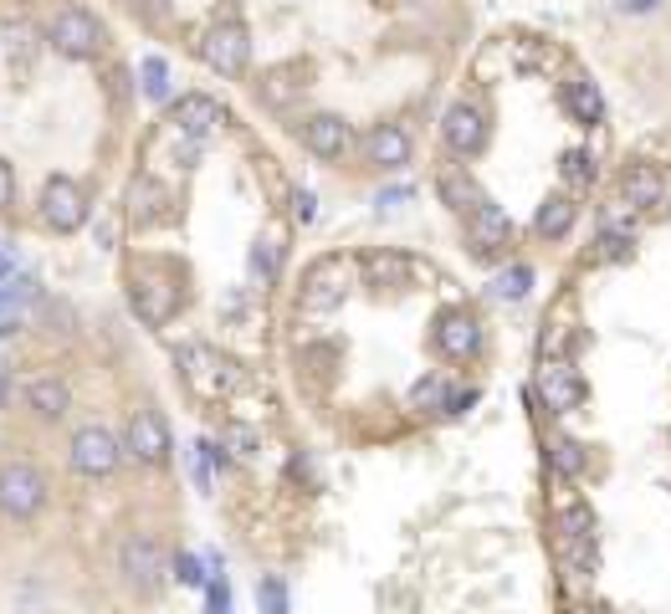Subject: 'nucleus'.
<instances>
[{"label":"nucleus","instance_id":"6e6552de","mask_svg":"<svg viewBox=\"0 0 671 614\" xmlns=\"http://www.w3.org/2000/svg\"><path fill=\"white\" fill-rule=\"evenodd\" d=\"M538 394L553 415H574L584 405V379L569 359H543L538 364Z\"/></svg>","mask_w":671,"mask_h":614},{"label":"nucleus","instance_id":"7c9ffc66","mask_svg":"<svg viewBox=\"0 0 671 614\" xmlns=\"http://www.w3.org/2000/svg\"><path fill=\"white\" fill-rule=\"evenodd\" d=\"M144 98L165 103L169 98V62L165 57H144Z\"/></svg>","mask_w":671,"mask_h":614},{"label":"nucleus","instance_id":"dca6fc26","mask_svg":"<svg viewBox=\"0 0 671 614\" xmlns=\"http://www.w3.org/2000/svg\"><path fill=\"white\" fill-rule=\"evenodd\" d=\"M620 196H626L630 210H661L667 205V175H661L657 165H630L626 180H620Z\"/></svg>","mask_w":671,"mask_h":614},{"label":"nucleus","instance_id":"c756f323","mask_svg":"<svg viewBox=\"0 0 671 614\" xmlns=\"http://www.w3.org/2000/svg\"><path fill=\"white\" fill-rule=\"evenodd\" d=\"M549 461H553V471H559V477H580V471H584L580 440H569V435H559V440L549 446Z\"/></svg>","mask_w":671,"mask_h":614},{"label":"nucleus","instance_id":"5701e85b","mask_svg":"<svg viewBox=\"0 0 671 614\" xmlns=\"http://www.w3.org/2000/svg\"><path fill=\"white\" fill-rule=\"evenodd\" d=\"M26 405L36 410V415H46V420H62L67 415V405H73V394H67V384L62 379H26Z\"/></svg>","mask_w":671,"mask_h":614},{"label":"nucleus","instance_id":"f704fd0d","mask_svg":"<svg viewBox=\"0 0 671 614\" xmlns=\"http://www.w3.org/2000/svg\"><path fill=\"white\" fill-rule=\"evenodd\" d=\"M256 600H262V614H287V584L283 579H262Z\"/></svg>","mask_w":671,"mask_h":614},{"label":"nucleus","instance_id":"4468645a","mask_svg":"<svg viewBox=\"0 0 671 614\" xmlns=\"http://www.w3.org/2000/svg\"><path fill=\"white\" fill-rule=\"evenodd\" d=\"M302 144H308V154H318V159H343L349 144H354V134H349V123H343L339 113H314V119L302 123Z\"/></svg>","mask_w":671,"mask_h":614},{"label":"nucleus","instance_id":"4be33fe9","mask_svg":"<svg viewBox=\"0 0 671 614\" xmlns=\"http://www.w3.org/2000/svg\"><path fill=\"white\" fill-rule=\"evenodd\" d=\"M436 190H441V200H447L457 215H472V210L482 205V190H477V180L466 175V169H441V180H436Z\"/></svg>","mask_w":671,"mask_h":614},{"label":"nucleus","instance_id":"412c9836","mask_svg":"<svg viewBox=\"0 0 671 614\" xmlns=\"http://www.w3.org/2000/svg\"><path fill=\"white\" fill-rule=\"evenodd\" d=\"M564 108H569V119L584 123V129H595V123L605 119V98H600V88L590 82V77H569L564 82Z\"/></svg>","mask_w":671,"mask_h":614},{"label":"nucleus","instance_id":"39448f33","mask_svg":"<svg viewBox=\"0 0 671 614\" xmlns=\"http://www.w3.org/2000/svg\"><path fill=\"white\" fill-rule=\"evenodd\" d=\"M42 221L52 225V231H77V225L88 221V190L77 180H67V175H52V180L42 185Z\"/></svg>","mask_w":671,"mask_h":614},{"label":"nucleus","instance_id":"aec40b11","mask_svg":"<svg viewBox=\"0 0 671 614\" xmlns=\"http://www.w3.org/2000/svg\"><path fill=\"white\" fill-rule=\"evenodd\" d=\"M123 569H129V579H134L139 589H154V584H160V573H165L160 543H154V538H129V543H123Z\"/></svg>","mask_w":671,"mask_h":614},{"label":"nucleus","instance_id":"473e14b6","mask_svg":"<svg viewBox=\"0 0 671 614\" xmlns=\"http://www.w3.org/2000/svg\"><path fill=\"white\" fill-rule=\"evenodd\" d=\"M559 175H564L574 190H584V185H595V159H590L584 149H569L564 165H559Z\"/></svg>","mask_w":671,"mask_h":614},{"label":"nucleus","instance_id":"f8f14e48","mask_svg":"<svg viewBox=\"0 0 671 614\" xmlns=\"http://www.w3.org/2000/svg\"><path fill=\"white\" fill-rule=\"evenodd\" d=\"M466 236L477 246V256H497L513 241V215H507L497 200H482L472 215H466Z\"/></svg>","mask_w":671,"mask_h":614},{"label":"nucleus","instance_id":"f03ea898","mask_svg":"<svg viewBox=\"0 0 671 614\" xmlns=\"http://www.w3.org/2000/svg\"><path fill=\"white\" fill-rule=\"evenodd\" d=\"M354 261L349 256H318L314 267H308V277H302V313H333L343 298H349V287H354Z\"/></svg>","mask_w":671,"mask_h":614},{"label":"nucleus","instance_id":"37998d69","mask_svg":"<svg viewBox=\"0 0 671 614\" xmlns=\"http://www.w3.org/2000/svg\"><path fill=\"white\" fill-rule=\"evenodd\" d=\"M657 5H661V0H620V11H626V15H651Z\"/></svg>","mask_w":671,"mask_h":614},{"label":"nucleus","instance_id":"2eb2a0df","mask_svg":"<svg viewBox=\"0 0 671 614\" xmlns=\"http://www.w3.org/2000/svg\"><path fill=\"white\" fill-rule=\"evenodd\" d=\"M364 159L374 169H405L410 165V134H405L400 123H380L364 134Z\"/></svg>","mask_w":671,"mask_h":614},{"label":"nucleus","instance_id":"f257e3e1","mask_svg":"<svg viewBox=\"0 0 671 614\" xmlns=\"http://www.w3.org/2000/svg\"><path fill=\"white\" fill-rule=\"evenodd\" d=\"M179 375H185V384H190L200 400H226V394L241 384V369L231 359H221L210 344H185L175 354Z\"/></svg>","mask_w":671,"mask_h":614},{"label":"nucleus","instance_id":"7ed1b4c3","mask_svg":"<svg viewBox=\"0 0 671 614\" xmlns=\"http://www.w3.org/2000/svg\"><path fill=\"white\" fill-rule=\"evenodd\" d=\"M52 46H57L62 57H73V62H88V57H98L103 52V42H108V31H103V21L92 11H77V5H67V11H57V21H52Z\"/></svg>","mask_w":671,"mask_h":614},{"label":"nucleus","instance_id":"c85d7f7f","mask_svg":"<svg viewBox=\"0 0 671 614\" xmlns=\"http://www.w3.org/2000/svg\"><path fill=\"white\" fill-rule=\"evenodd\" d=\"M528 287H534V267H522V261H518V267H507L503 277L493 282V298H503V302H522V298H528Z\"/></svg>","mask_w":671,"mask_h":614},{"label":"nucleus","instance_id":"0eeeda50","mask_svg":"<svg viewBox=\"0 0 671 614\" xmlns=\"http://www.w3.org/2000/svg\"><path fill=\"white\" fill-rule=\"evenodd\" d=\"M73 466L82 471V477H113L123 461V450H119V435L103 431V425H88V431H77L73 435Z\"/></svg>","mask_w":671,"mask_h":614},{"label":"nucleus","instance_id":"20e7f679","mask_svg":"<svg viewBox=\"0 0 671 614\" xmlns=\"http://www.w3.org/2000/svg\"><path fill=\"white\" fill-rule=\"evenodd\" d=\"M200 57H206L221 77H241L246 62H252V36H246V26H237V21H221V26H210L206 36H200Z\"/></svg>","mask_w":671,"mask_h":614},{"label":"nucleus","instance_id":"393cba45","mask_svg":"<svg viewBox=\"0 0 671 614\" xmlns=\"http://www.w3.org/2000/svg\"><path fill=\"white\" fill-rule=\"evenodd\" d=\"M160 210H165V185L154 180V175H139L134 190H129V215L139 225H150V221H160Z\"/></svg>","mask_w":671,"mask_h":614},{"label":"nucleus","instance_id":"ddd939ff","mask_svg":"<svg viewBox=\"0 0 671 614\" xmlns=\"http://www.w3.org/2000/svg\"><path fill=\"white\" fill-rule=\"evenodd\" d=\"M123 450H134L144 466H160L169 456V425L154 410H134V420H129V440H123Z\"/></svg>","mask_w":671,"mask_h":614},{"label":"nucleus","instance_id":"cd10ccee","mask_svg":"<svg viewBox=\"0 0 671 614\" xmlns=\"http://www.w3.org/2000/svg\"><path fill=\"white\" fill-rule=\"evenodd\" d=\"M277 271H283V246H277V236H262L252 246V277L256 282H277Z\"/></svg>","mask_w":671,"mask_h":614},{"label":"nucleus","instance_id":"f3484780","mask_svg":"<svg viewBox=\"0 0 671 614\" xmlns=\"http://www.w3.org/2000/svg\"><path fill=\"white\" fill-rule=\"evenodd\" d=\"M31 302H36V277H11V282H0V338H11V333L26 328L31 317Z\"/></svg>","mask_w":671,"mask_h":614},{"label":"nucleus","instance_id":"9b49d317","mask_svg":"<svg viewBox=\"0 0 671 614\" xmlns=\"http://www.w3.org/2000/svg\"><path fill=\"white\" fill-rule=\"evenodd\" d=\"M129 298H134V313L144 317L150 328H160V323H169V317L179 313V292L165 282V277H154V271H134Z\"/></svg>","mask_w":671,"mask_h":614},{"label":"nucleus","instance_id":"72a5a7b5","mask_svg":"<svg viewBox=\"0 0 671 614\" xmlns=\"http://www.w3.org/2000/svg\"><path fill=\"white\" fill-rule=\"evenodd\" d=\"M31 46H36V31H31L26 21H11V26H6V52H11L15 67H26Z\"/></svg>","mask_w":671,"mask_h":614},{"label":"nucleus","instance_id":"1a4fd4ad","mask_svg":"<svg viewBox=\"0 0 671 614\" xmlns=\"http://www.w3.org/2000/svg\"><path fill=\"white\" fill-rule=\"evenodd\" d=\"M441 138H447L451 154L472 159V154L487 149V113L477 103H451L447 119H441Z\"/></svg>","mask_w":671,"mask_h":614},{"label":"nucleus","instance_id":"4c0bfd02","mask_svg":"<svg viewBox=\"0 0 671 614\" xmlns=\"http://www.w3.org/2000/svg\"><path fill=\"white\" fill-rule=\"evenodd\" d=\"M175 573H179V584H190V589L210 584V573H200V558H195V554H179L175 558Z\"/></svg>","mask_w":671,"mask_h":614},{"label":"nucleus","instance_id":"a19ab883","mask_svg":"<svg viewBox=\"0 0 671 614\" xmlns=\"http://www.w3.org/2000/svg\"><path fill=\"white\" fill-rule=\"evenodd\" d=\"M11 200H15V175H11V165L0 159V210H11Z\"/></svg>","mask_w":671,"mask_h":614},{"label":"nucleus","instance_id":"ea45409f","mask_svg":"<svg viewBox=\"0 0 671 614\" xmlns=\"http://www.w3.org/2000/svg\"><path fill=\"white\" fill-rule=\"evenodd\" d=\"M226 446H231V456H256V435L252 431H226Z\"/></svg>","mask_w":671,"mask_h":614},{"label":"nucleus","instance_id":"9d476101","mask_svg":"<svg viewBox=\"0 0 671 614\" xmlns=\"http://www.w3.org/2000/svg\"><path fill=\"white\" fill-rule=\"evenodd\" d=\"M436 348L447 354L451 364H466V359H477V348H482V323L466 308H457V313H441L436 317Z\"/></svg>","mask_w":671,"mask_h":614},{"label":"nucleus","instance_id":"e433bc0d","mask_svg":"<svg viewBox=\"0 0 671 614\" xmlns=\"http://www.w3.org/2000/svg\"><path fill=\"white\" fill-rule=\"evenodd\" d=\"M206 614H231V589L216 573H210V584H206Z\"/></svg>","mask_w":671,"mask_h":614},{"label":"nucleus","instance_id":"c9c22d12","mask_svg":"<svg viewBox=\"0 0 671 614\" xmlns=\"http://www.w3.org/2000/svg\"><path fill=\"white\" fill-rule=\"evenodd\" d=\"M210 466H216V446H210V440H200V446H195V461H190V477H195V487H200V492H210Z\"/></svg>","mask_w":671,"mask_h":614},{"label":"nucleus","instance_id":"b1692460","mask_svg":"<svg viewBox=\"0 0 671 614\" xmlns=\"http://www.w3.org/2000/svg\"><path fill=\"white\" fill-rule=\"evenodd\" d=\"M574 215H580V210H574V200H564V196H549L543 200V205H538V221H534V231L543 241H564L569 231H574Z\"/></svg>","mask_w":671,"mask_h":614},{"label":"nucleus","instance_id":"a878e982","mask_svg":"<svg viewBox=\"0 0 671 614\" xmlns=\"http://www.w3.org/2000/svg\"><path fill=\"white\" fill-rule=\"evenodd\" d=\"M451 400H457V390L447 384V375H426V379H416V390H410V405L431 410V415H447Z\"/></svg>","mask_w":671,"mask_h":614},{"label":"nucleus","instance_id":"bb28decb","mask_svg":"<svg viewBox=\"0 0 671 614\" xmlns=\"http://www.w3.org/2000/svg\"><path fill=\"white\" fill-rule=\"evenodd\" d=\"M559 533L569 538V548H590L595 543V512H590V502H574V507L559 512Z\"/></svg>","mask_w":671,"mask_h":614},{"label":"nucleus","instance_id":"2f4dec72","mask_svg":"<svg viewBox=\"0 0 671 614\" xmlns=\"http://www.w3.org/2000/svg\"><path fill=\"white\" fill-rule=\"evenodd\" d=\"M630 246H636V231H626V225L605 221V231H600V256L620 261V256H630Z\"/></svg>","mask_w":671,"mask_h":614},{"label":"nucleus","instance_id":"58836bf2","mask_svg":"<svg viewBox=\"0 0 671 614\" xmlns=\"http://www.w3.org/2000/svg\"><path fill=\"white\" fill-rule=\"evenodd\" d=\"M318 215V200H314V190H293V221L298 225H308Z\"/></svg>","mask_w":671,"mask_h":614},{"label":"nucleus","instance_id":"6ab92c4d","mask_svg":"<svg viewBox=\"0 0 671 614\" xmlns=\"http://www.w3.org/2000/svg\"><path fill=\"white\" fill-rule=\"evenodd\" d=\"M410 256L400 252H370L359 256V277H364V287H405L410 282Z\"/></svg>","mask_w":671,"mask_h":614},{"label":"nucleus","instance_id":"423d86ee","mask_svg":"<svg viewBox=\"0 0 671 614\" xmlns=\"http://www.w3.org/2000/svg\"><path fill=\"white\" fill-rule=\"evenodd\" d=\"M42 502H46V481L36 466L15 461L0 471V512H6V517H36Z\"/></svg>","mask_w":671,"mask_h":614},{"label":"nucleus","instance_id":"79ce46f5","mask_svg":"<svg viewBox=\"0 0 671 614\" xmlns=\"http://www.w3.org/2000/svg\"><path fill=\"white\" fill-rule=\"evenodd\" d=\"M405 200H410V185H395V190H385V196L374 200V205H380V210H400Z\"/></svg>","mask_w":671,"mask_h":614},{"label":"nucleus","instance_id":"a211bd4d","mask_svg":"<svg viewBox=\"0 0 671 614\" xmlns=\"http://www.w3.org/2000/svg\"><path fill=\"white\" fill-rule=\"evenodd\" d=\"M169 123H175L185 138H206L216 123H221V103L206 98V92H185L175 108H169Z\"/></svg>","mask_w":671,"mask_h":614}]
</instances>
